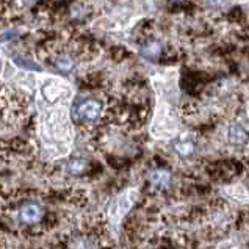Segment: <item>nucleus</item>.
<instances>
[{"label":"nucleus","mask_w":249,"mask_h":249,"mask_svg":"<svg viewBox=\"0 0 249 249\" xmlns=\"http://www.w3.org/2000/svg\"><path fill=\"white\" fill-rule=\"evenodd\" d=\"M72 249H94V243L87 238H80L72 245Z\"/></svg>","instance_id":"obj_13"},{"label":"nucleus","mask_w":249,"mask_h":249,"mask_svg":"<svg viewBox=\"0 0 249 249\" xmlns=\"http://www.w3.org/2000/svg\"><path fill=\"white\" fill-rule=\"evenodd\" d=\"M221 195L227 199H231V201H233V202L249 204V191L241 183L227 185V187H224L221 190Z\"/></svg>","instance_id":"obj_7"},{"label":"nucleus","mask_w":249,"mask_h":249,"mask_svg":"<svg viewBox=\"0 0 249 249\" xmlns=\"http://www.w3.org/2000/svg\"><path fill=\"white\" fill-rule=\"evenodd\" d=\"M179 127V118H177L173 105L169 104L166 97L159 96L157 111H155L154 121L151 124V135L157 140H169L176 137Z\"/></svg>","instance_id":"obj_2"},{"label":"nucleus","mask_w":249,"mask_h":249,"mask_svg":"<svg viewBox=\"0 0 249 249\" xmlns=\"http://www.w3.org/2000/svg\"><path fill=\"white\" fill-rule=\"evenodd\" d=\"M174 151L180 155V157H190L195 152V143L193 140H190L188 137H180L174 143Z\"/></svg>","instance_id":"obj_10"},{"label":"nucleus","mask_w":249,"mask_h":249,"mask_svg":"<svg viewBox=\"0 0 249 249\" xmlns=\"http://www.w3.org/2000/svg\"><path fill=\"white\" fill-rule=\"evenodd\" d=\"M19 32L18 30H8V32H3L0 35V44H3V42H8V41H13L14 38H18Z\"/></svg>","instance_id":"obj_15"},{"label":"nucleus","mask_w":249,"mask_h":249,"mask_svg":"<svg viewBox=\"0 0 249 249\" xmlns=\"http://www.w3.org/2000/svg\"><path fill=\"white\" fill-rule=\"evenodd\" d=\"M149 182L157 188H166L171 183V174L166 169H154L149 173Z\"/></svg>","instance_id":"obj_9"},{"label":"nucleus","mask_w":249,"mask_h":249,"mask_svg":"<svg viewBox=\"0 0 249 249\" xmlns=\"http://www.w3.org/2000/svg\"><path fill=\"white\" fill-rule=\"evenodd\" d=\"M2 71H3V61L0 58V74H2Z\"/></svg>","instance_id":"obj_17"},{"label":"nucleus","mask_w":249,"mask_h":249,"mask_svg":"<svg viewBox=\"0 0 249 249\" xmlns=\"http://www.w3.org/2000/svg\"><path fill=\"white\" fill-rule=\"evenodd\" d=\"M138 199V190L132 187L127 188L124 191H121L118 196H115L107 205V218H108L110 224L115 227V229H119L123 219L127 216V213L132 210V207L135 205Z\"/></svg>","instance_id":"obj_3"},{"label":"nucleus","mask_w":249,"mask_h":249,"mask_svg":"<svg viewBox=\"0 0 249 249\" xmlns=\"http://www.w3.org/2000/svg\"><path fill=\"white\" fill-rule=\"evenodd\" d=\"M53 66L61 71V72H72L74 68L77 66V53L74 52H68V51H61V52H55L52 56Z\"/></svg>","instance_id":"obj_5"},{"label":"nucleus","mask_w":249,"mask_h":249,"mask_svg":"<svg viewBox=\"0 0 249 249\" xmlns=\"http://www.w3.org/2000/svg\"><path fill=\"white\" fill-rule=\"evenodd\" d=\"M83 169H85V163L82 160H74L69 163V171L72 174H80L83 173Z\"/></svg>","instance_id":"obj_14"},{"label":"nucleus","mask_w":249,"mask_h":249,"mask_svg":"<svg viewBox=\"0 0 249 249\" xmlns=\"http://www.w3.org/2000/svg\"><path fill=\"white\" fill-rule=\"evenodd\" d=\"M105 113L102 102L94 97H85L74 105L72 118L80 124H94Z\"/></svg>","instance_id":"obj_4"},{"label":"nucleus","mask_w":249,"mask_h":249,"mask_svg":"<svg viewBox=\"0 0 249 249\" xmlns=\"http://www.w3.org/2000/svg\"><path fill=\"white\" fill-rule=\"evenodd\" d=\"M42 215H44V212H42L41 205L35 204V202H30V204H25L22 209H20V219H22L24 223L27 224H36L42 219Z\"/></svg>","instance_id":"obj_8"},{"label":"nucleus","mask_w":249,"mask_h":249,"mask_svg":"<svg viewBox=\"0 0 249 249\" xmlns=\"http://www.w3.org/2000/svg\"><path fill=\"white\" fill-rule=\"evenodd\" d=\"M14 63H16V66L20 68L22 71H41L39 65H36V63L28 60V58H24V56H16V58H14Z\"/></svg>","instance_id":"obj_12"},{"label":"nucleus","mask_w":249,"mask_h":249,"mask_svg":"<svg viewBox=\"0 0 249 249\" xmlns=\"http://www.w3.org/2000/svg\"><path fill=\"white\" fill-rule=\"evenodd\" d=\"M218 249H237V246L232 243V241H224V243L219 245Z\"/></svg>","instance_id":"obj_16"},{"label":"nucleus","mask_w":249,"mask_h":249,"mask_svg":"<svg viewBox=\"0 0 249 249\" xmlns=\"http://www.w3.org/2000/svg\"><path fill=\"white\" fill-rule=\"evenodd\" d=\"M226 138H227V143L232 146H245L249 141V133L246 132V129L241 124L232 123L227 125Z\"/></svg>","instance_id":"obj_6"},{"label":"nucleus","mask_w":249,"mask_h":249,"mask_svg":"<svg viewBox=\"0 0 249 249\" xmlns=\"http://www.w3.org/2000/svg\"><path fill=\"white\" fill-rule=\"evenodd\" d=\"M240 2H248V0H240Z\"/></svg>","instance_id":"obj_18"},{"label":"nucleus","mask_w":249,"mask_h":249,"mask_svg":"<svg viewBox=\"0 0 249 249\" xmlns=\"http://www.w3.org/2000/svg\"><path fill=\"white\" fill-rule=\"evenodd\" d=\"M72 89L63 80L49 77L39 88V140L46 159L66 157L74 146V127L68 113Z\"/></svg>","instance_id":"obj_1"},{"label":"nucleus","mask_w":249,"mask_h":249,"mask_svg":"<svg viewBox=\"0 0 249 249\" xmlns=\"http://www.w3.org/2000/svg\"><path fill=\"white\" fill-rule=\"evenodd\" d=\"M161 53V46L159 42H149V44L141 47V55L147 60H155Z\"/></svg>","instance_id":"obj_11"}]
</instances>
